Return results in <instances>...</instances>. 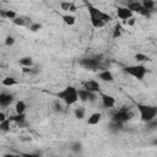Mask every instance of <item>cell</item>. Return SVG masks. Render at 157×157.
<instances>
[{
	"instance_id": "6da1fadb",
	"label": "cell",
	"mask_w": 157,
	"mask_h": 157,
	"mask_svg": "<svg viewBox=\"0 0 157 157\" xmlns=\"http://www.w3.org/2000/svg\"><path fill=\"white\" fill-rule=\"evenodd\" d=\"M56 97L59 99H61L65 104L71 105L74 103H76L78 101V96H77V90L74 86H66L63 91L56 93Z\"/></svg>"
},
{
	"instance_id": "7a4b0ae2",
	"label": "cell",
	"mask_w": 157,
	"mask_h": 157,
	"mask_svg": "<svg viewBox=\"0 0 157 157\" xmlns=\"http://www.w3.org/2000/svg\"><path fill=\"white\" fill-rule=\"evenodd\" d=\"M137 109L140 112V118L142 121H150L156 118L157 115V108L155 105H147V104H137Z\"/></svg>"
},
{
	"instance_id": "3957f363",
	"label": "cell",
	"mask_w": 157,
	"mask_h": 157,
	"mask_svg": "<svg viewBox=\"0 0 157 157\" xmlns=\"http://www.w3.org/2000/svg\"><path fill=\"white\" fill-rule=\"evenodd\" d=\"M124 72H126L128 75H130L137 80H142L147 72V69L144 65H131V66L124 67Z\"/></svg>"
},
{
	"instance_id": "277c9868",
	"label": "cell",
	"mask_w": 157,
	"mask_h": 157,
	"mask_svg": "<svg viewBox=\"0 0 157 157\" xmlns=\"http://www.w3.org/2000/svg\"><path fill=\"white\" fill-rule=\"evenodd\" d=\"M78 64L86 70L94 71V70H98L101 67V59H98V58H83V59L78 60Z\"/></svg>"
},
{
	"instance_id": "5b68a950",
	"label": "cell",
	"mask_w": 157,
	"mask_h": 157,
	"mask_svg": "<svg viewBox=\"0 0 157 157\" xmlns=\"http://www.w3.org/2000/svg\"><path fill=\"white\" fill-rule=\"evenodd\" d=\"M130 118H131V114H130V112H129L128 108H120V109L115 110L112 114V120L118 121V123H121V124H124L125 121L130 120Z\"/></svg>"
},
{
	"instance_id": "8992f818",
	"label": "cell",
	"mask_w": 157,
	"mask_h": 157,
	"mask_svg": "<svg viewBox=\"0 0 157 157\" xmlns=\"http://www.w3.org/2000/svg\"><path fill=\"white\" fill-rule=\"evenodd\" d=\"M77 96H78V99L82 101V102H94L96 101V93L94 92H90L85 88H81V90H77Z\"/></svg>"
},
{
	"instance_id": "52a82bcc",
	"label": "cell",
	"mask_w": 157,
	"mask_h": 157,
	"mask_svg": "<svg viewBox=\"0 0 157 157\" xmlns=\"http://www.w3.org/2000/svg\"><path fill=\"white\" fill-rule=\"evenodd\" d=\"M82 86H83V88L85 90H87V91H90V92H99V90H101V85L97 82V81H94V80H87V81H83L82 82Z\"/></svg>"
},
{
	"instance_id": "ba28073f",
	"label": "cell",
	"mask_w": 157,
	"mask_h": 157,
	"mask_svg": "<svg viewBox=\"0 0 157 157\" xmlns=\"http://www.w3.org/2000/svg\"><path fill=\"white\" fill-rule=\"evenodd\" d=\"M12 101H13V96L12 94L5 93V92L0 93V107L6 108V107H9L12 103Z\"/></svg>"
},
{
	"instance_id": "9c48e42d",
	"label": "cell",
	"mask_w": 157,
	"mask_h": 157,
	"mask_svg": "<svg viewBox=\"0 0 157 157\" xmlns=\"http://www.w3.org/2000/svg\"><path fill=\"white\" fill-rule=\"evenodd\" d=\"M117 15L120 20H128L130 17H132V12L128 9V7H123V6H118L117 9Z\"/></svg>"
},
{
	"instance_id": "30bf717a",
	"label": "cell",
	"mask_w": 157,
	"mask_h": 157,
	"mask_svg": "<svg viewBox=\"0 0 157 157\" xmlns=\"http://www.w3.org/2000/svg\"><path fill=\"white\" fill-rule=\"evenodd\" d=\"M101 98H102V104H103L104 108H113L115 105V98L113 96L102 94Z\"/></svg>"
},
{
	"instance_id": "8fae6325",
	"label": "cell",
	"mask_w": 157,
	"mask_h": 157,
	"mask_svg": "<svg viewBox=\"0 0 157 157\" xmlns=\"http://www.w3.org/2000/svg\"><path fill=\"white\" fill-rule=\"evenodd\" d=\"M126 7H128L131 12H137V13H140V11L142 10V5H141V2H139L137 0L129 1L128 5H126Z\"/></svg>"
},
{
	"instance_id": "7c38bea8",
	"label": "cell",
	"mask_w": 157,
	"mask_h": 157,
	"mask_svg": "<svg viewBox=\"0 0 157 157\" xmlns=\"http://www.w3.org/2000/svg\"><path fill=\"white\" fill-rule=\"evenodd\" d=\"M10 120H11V121H15L18 126L26 125V115H25V113H22V114H17V113H16V115H12V117L10 118Z\"/></svg>"
},
{
	"instance_id": "4fadbf2b",
	"label": "cell",
	"mask_w": 157,
	"mask_h": 157,
	"mask_svg": "<svg viewBox=\"0 0 157 157\" xmlns=\"http://www.w3.org/2000/svg\"><path fill=\"white\" fill-rule=\"evenodd\" d=\"M60 7H61V10L69 11V12H75L77 10L76 5L74 2H71V1H61L60 2Z\"/></svg>"
},
{
	"instance_id": "5bb4252c",
	"label": "cell",
	"mask_w": 157,
	"mask_h": 157,
	"mask_svg": "<svg viewBox=\"0 0 157 157\" xmlns=\"http://www.w3.org/2000/svg\"><path fill=\"white\" fill-rule=\"evenodd\" d=\"M98 77L102 80V81H105V82H112L114 80L113 77V74L109 71V70H103L98 74Z\"/></svg>"
},
{
	"instance_id": "9a60e30c",
	"label": "cell",
	"mask_w": 157,
	"mask_h": 157,
	"mask_svg": "<svg viewBox=\"0 0 157 157\" xmlns=\"http://www.w3.org/2000/svg\"><path fill=\"white\" fill-rule=\"evenodd\" d=\"M101 118H102V114H101V113H93V114H91L90 118L87 119V124H88V125H96V124L99 123Z\"/></svg>"
},
{
	"instance_id": "2e32d148",
	"label": "cell",
	"mask_w": 157,
	"mask_h": 157,
	"mask_svg": "<svg viewBox=\"0 0 157 157\" xmlns=\"http://www.w3.org/2000/svg\"><path fill=\"white\" fill-rule=\"evenodd\" d=\"M90 20H91V23H92V26L94 27V28H101V27H103L105 23L99 18V17H97V16H90Z\"/></svg>"
},
{
	"instance_id": "e0dca14e",
	"label": "cell",
	"mask_w": 157,
	"mask_h": 157,
	"mask_svg": "<svg viewBox=\"0 0 157 157\" xmlns=\"http://www.w3.org/2000/svg\"><path fill=\"white\" fill-rule=\"evenodd\" d=\"M1 83H2L4 86H6V87H11V86L17 85L18 82H17V80H16L15 77H12V76H6V77L2 80Z\"/></svg>"
},
{
	"instance_id": "ac0fdd59",
	"label": "cell",
	"mask_w": 157,
	"mask_h": 157,
	"mask_svg": "<svg viewBox=\"0 0 157 157\" xmlns=\"http://www.w3.org/2000/svg\"><path fill=\"white\" fill-rule=\"evenodd\" d=\"M11 120L10 119H5V120H2V121H0V130L1 131H4V132H7V131H10V128H11Z\"/></svg>"
},
{
	"instance_id": "d6986e66",
	"label": "cell",
	"mask_w": 157,
	"mask_h": 157,
	"mask_svg": "<svg viewBox=\"0 0 157 157\" xmlns=\"http://www.w3.org/2000/svg\"><path fill=\"white\" fill-rule=\"evenodd\" d=\"M141 5L144 9L148 10V11H153L155 10V1L153 0H142Z\"/></svg>"
},
{
	"instance_id": "ffe728a7",
	"label": "cell",
	"mask_w": 157,
	"mask_h": 157,
	"mask_svg": "<svg viewBox=\"0 0 157 157\" xmlns=\"http://www.w3.org/2000/svg\"><path fill=\"white\" fill-rule=\"evenodd\" d=\"M18 63L22 66H33V59L31 56H23L18 60Z\"/></svg>"
},
{
	"instance_id": "44dd1931",
	"label": "cell",
	"mask_w": 157,
	"mask_h": 157,
	"mask_svg": "<svg viewBox=\"0 0 157 157\" xmlns=\"http://www.w3.org/2000/svg\"><path fill=\"white\" fill-rule=\"evenodd\" d=\"M26 103L23 102V101H18L17 103H16V105H15V110H16V113L17 114H22V113H25V110H26Z\"/></svg>"
},
{
	"instance_id": "7402d4cb",
	"label": "cell",
	"mask_w": 157,
	"mask_h": 157,
	"mask_svg": "<svg viewBox=\"0 0 157 157\" xmlns=\"http://www.w3.org/2000/svg\"><path fill=\"white\" fill-rule=\"evenodd\" d=\"M61 18H63V21H64L66 25H69V26H72V25H75V22H76V18H75L72 15H61Z\"/></svg>"
},
{
	"instance_id": "603a6c76",
	"label": "cell",
	"mask_w": 157,
	"mask_h": 157,
	"mask_svg": "<svg viewBox=\"0 0 157 157\" xmlns=\"http://www.w3.org/2000/svg\"><path fill=\"white\" fill-rule=\"evenodd\" d=\"M121 126H123V124H121V123H118V121L112 120V121H110V124H109V130H110V131H113V132H118V131L121 129Z\"/></svg>"
},
{
	"instance_id": "cb8c5ba5",
	"label": "cell",
	"mask_w": 157,
	"mask_h": 157,
	"mask_svg": "<svg viewBox=\"0 0 157 157\" xmlns=\"http://www.w3.org/2000/svg\"><path fill=\"white\" fill-rule=\"evenodd\" d=\"M12 22H13L16 26H26L27 20H26L25 17H18V16H16V17L12 20Z\"/></svg>"
},
{
	"instance_id": "d4e9b609",
	"label": "cell",
	"mask_w": 157,
	"mask_h": 157,
	"mask_svg": "<svg viewBox=\"0 0 157 157\" xmlns=\"http://www.w3.org/2000/svg\"><path fill=\"white\" fill-rule=\"evenodd\" d=\"M120 36H121V26H120L119 23H117L115 27H114V29H113V38L117 39V38H119Z\"/></svg>"
},
{
	"instance_id": "484cf974",
	"label": "cell",
	"mask_w": 157,
	"mask_h": 157,
	"mask_svg": "<svg viewBox=\"0 0 157 157\" xmlns=\"http://www.w3.org/2000/svg\"><path fill=\"white\" fill-rule=\"evenodd\" d=\"M74 113H75V117H76L77 119H80V120L85 118V109L81 108V107H80V108H76Z\"/></svg>"
},
{
	"instance_id": "4316f807",
	"label": "cell",
	"mask_w": 157,
	"mask_h": 157,
	"mask_svg": "<svg viewBox=\"0 0 157 157\" xmlns=\"http://www.w3.org/2000/svg\"><path fill=\"white\" fill-rule=\"evenodd\" d=\"M71 151H74V152H76V153H78V152H81L82 151V145H81V142H78V141H76V142H74L72 145H71Z\"/></svg>"
},
{
	"instance_id": "83f0119b",
	"label": "cell",
	"mask_w": 157,
	"mask_h": 157,
	"mask_svg": "<svg viewBox=\"0 0 157 157\" xmlns=\"http://www.w3.org/2000/svg\"><path fill=\"white\" fill-rule=\"evenodd\" d=\"M17 16V13L13 11V10H5V18H9V20H13L15 17Z\"/></svg>"
},
{
	"instance_id": "f1b7e54d",
	"label": "cell",
	"mask_w": 157,
	"mask_h": 157,
	"mask_svg": "<svg viewBox=\"0 0 157 157\" xmlns=\"http://www.w3.org/2000/svg\"><path fill=\"white\" fill-rule=\"evenodd\" d=\"M13 43H15V38H13L12 36H7V37L5 38V44H6L7 47L13 45Z\"/></svg>"
},
{
	"instance_id": "f546056e",
	"label": "cell",
	"mask_w": 157,
	"mask_h": 157,
	"mask_svg": "<svg viewBox=\"0 0 157 157\" xmlns=\"http://www.w3.org/2000/svg\"><path fill=\"white\" fill-rule=\"evenodd\" d=\"M135 59H136L137 61H147V60H148V58H147L145 54H141V53H137V54L135 55Z\"/></svg>"
},
{
	"instance_id": "4dcf8cb0",
	"label": "cell",
	"mask_w": 157,
	"mask_h": 157,
	"mask_svg": "<svg viewBox=\"0 0 157 157\" xmlns=\"http://www.w3.org/2000/svg\"><path fill=\"white\" fill-rule=\"evenodd\" d=\"M42 28V25L40 23H32L31 26H29V29L32 31V32H37V31H39Z\"/></svg>"
},
{
	"instance_id": "1f68e13d",
	"label": "cell",
	"mask_w": 157,
	"mask_h": 157,
	"mask_svg": "<svg viewBox=\"0 0 157 157\" xmlns=\"http://www.w3.org/2000/svg\"><path fill=\"white\" fill-rule=\"evenodd\" d=\"M22 72H25V74H33L36 71L32 69V66H22Z\"/></svg>"
},
{
	"instance_id": "d6a6232c",
	"label": "cell",
	"mask_w": 157,
	"mask_h": 157,
	"mask_svg": "<svg viewBox=\"0 0 157 157\" xmlns=\"http://www.w3.org/2000/svg\"><path fill=\"white\" fill-rule=\"evenodd\" d=\"M126 22H128V26H134L136 21H135V18H134V17H130V18H128V20H126Z\"/></svg>"
},
{
	"instance_id": "836d02e7",
	"label": "cell",
	"mask_w": 157,
	"mask_h": 157,
	"mask_svg": "<svg viewBox=\"0 0 157 157\" xmlns=\"http://www.w3.org/2000/svg\"><path fill=\"white\" fill-rule=\"evenodd\" d=\"M5 119H6V115H5V113L0 112V121H2V120H5Z\"/></svg>"
}]
</instances>
